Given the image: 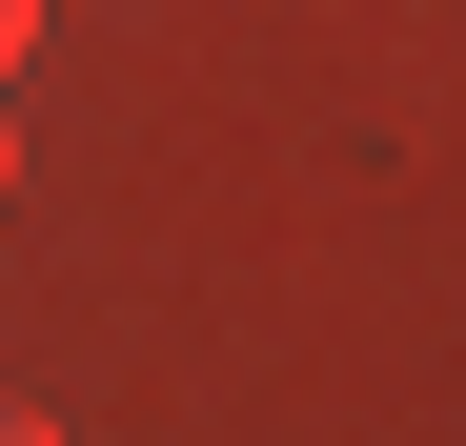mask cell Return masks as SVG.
Instances as JSON below:
<instances>
[{
    "label": "cell",
    "instance_id": "6da1fadb",
    "mask_svg": "<svg viewBox=\"0 0 466 446\" xmlns=\"http://www.w3.org/2000/svg\"><path fill=\"white\" fill-rule=\"evenodd\" d=\"M21 41H41V0H0V82H21Z\"/></svg>",
    "mask_w": 466,
    "mask_h": 446
},
{
    "label": "cell",
    "instance_id": "7a4b0ae2",
    "mask_svg": "<svg viewBox=\"0 0 466 446\" xmlns=\"http://www.w3.org/2000/svg\"><path fill=\"white\" fill-rule=\"evenodd\" d=\"M0 446H61V426H41V406H0Z\"/></svg>",
    "mask_w": 466,
    "mask_h": 446
}]
</instances>
